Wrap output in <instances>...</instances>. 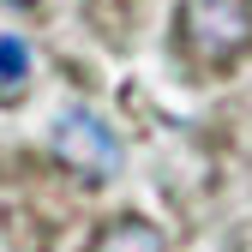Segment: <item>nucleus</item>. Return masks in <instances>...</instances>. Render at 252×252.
<instances>
[{
    "mask_svg": "<svg viewBox=\"0 0 252 252\" xmlns=\"http://www.w3.org/2000/svg\"><path fill=\"white\" fill-rule=\"evenodd\" d=\"M174 48L198 72H228L252 54V0H180Z\"/></svg>",
    "mask_w": 252,
    "mask_h": 252,
    "instance_id": "nucleus-1",
    "label": "nucleus"
},
{
    "mask_svg": "<svg viewBox=\"0 0 252 252\" xmlns=\"http://www.w3.org/2000/svg\"><path fill=\"white\" fill-rule=\"evenodd\" d=\"M54 144H60V156H66L78 174H90V180H108V174L120 168V138L108 132L96 114H84V108L54 126Z\"/></svg>",
    "mask_w": 252,
    "mask_h": 252,
    "instance_id": "nucleus-2",
    "label": "nucleus"
},
{
    "mask_svg": "<svg viewBox=\"0 0 252 252\" xmlns=\"http://www.w3.org/2000/svg\"><path fill=\"white\" fill-rule=\"evenodd\" d=\"M84 252H168V240H162L156 222H144V216H108V222L90 234Z\"/></svg>",
    "mask_w": 252,
    "mask_h": 252,
    "instance_id": "nucleus-3",
    "label": "nucleus"
},
{
    "mask_svg": "<svg viewBox=\"0 0 252 252\" xmlns=\"http://www.w3.org/2000/svg\"><path fill=\"white\" fill-rule=\"evenodd\" d=\"M30 84V48L18 36H0V102H18Z\"/></svg>",
    "mask_w": 252,
    "mask_h": 252,
    "instance_id": "nucleus-4",
    "label": "nucleus"
}]
</instances>
